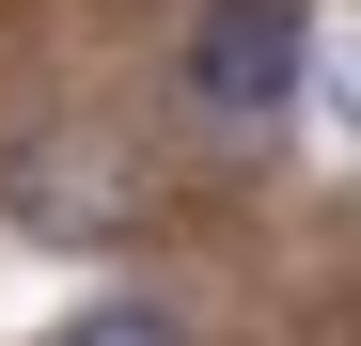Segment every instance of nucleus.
Segmentation results:
<instances>
[{
	"mask_svg": "<svg viewBox=\"0 0 361 346\" xmlns=\"http://www.w3.org/2000/svg\"><path fill=\"white\" fill-rule=\"evenodd\" d=\"M298 79H314V0H204L189 47H173V110L204 142H267Z\"/></svg>",
	"mask_w": 361,
	"mask_h": 346,
	"instance_id": "obj_1",
	"label": "nucleus"
},
{
	"mask_svg": "<svg viewBox=\"0 0 361 346\" xmlns=\"http://www.w3.org/2000/svg\"><path fill=\"white\" fill-rule=\"evenodd\" d=\"M0 220L47 237V252H126L142 237V189H126L110 142H16L0 157Z\"/></svg>",
	"mask_w": 361,
	"mask_h": 346,
	"instance_id": "obj_2",
	"label": "nucleus"
},
{
	"mask_svg": "<svg viewBox=\"0 0 361 346\" xmlns=\"http://www.w3.org/2000/svg\"><path fill=\"white\" fill-rule=\"evenodd\" d=\"M47 346H204V330L173 315V299H79V315L47 330Z\"/></svg>",
	"mask_w": 361,
	"mask_h": 346,
	"instance_id": "obj_3",
	"label": "nucleus"
}]
</instances>
